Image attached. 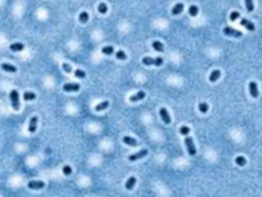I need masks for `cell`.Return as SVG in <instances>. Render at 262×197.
Instances as JSON below:
<instances>
[{
  "instance_id": "obj_9",
  "label": "cell",
  "mask_w": 262,
  "mask_h": 197,
  "mask_svg": "<svg viewBox=\"0 0 262 197\" xmlns=\"http://www.w3.org/2000/svg\"><path fill=\"white\" fill-rule=\"evenodd\" d=\"M63 88H64V90L68 91V92H70V91H78L79 89H80V84H78V83H67L63 86Z\"/></svg>"
},
{
  "instance_id": "obj_34",
  "label": "cell",
  "mask_w": 262,
  "mask_h": 197,
  "mask_svg": "<svg viewBox=\"0 0 262 197\" xmlns=\"http://www.w3.org/2000/svg\"><path fill=\"white\" fill-rule=\"evenodd\" d=\"M63 69H64L66 72H68V73H71V72L73 71V70H72V67L69 64H66V63L63 64Z\"/></svg>"
},
{
  "instance_id": "obj_14",
  "label": "cell",
  "mask_w": 262,
  "mask_h": 197,
  "mask_svg": "<svg viewBox=\"0 0 262 197\" xmlns=\"http://www.w3.org/2000/svg\"><path fill=\"white\" fill-rule=\"evenodd\" d=\"M1 69L5 72H10V73L17 72V68H15V66H12V65H10V64H6V63H3V64L1 65Z\"/></svg>"
},
{
  "instance_id": "obj_10",
  "label": "cell",
  "mask_w": 262,
  "mask_h": 197,
  "mask_svg": "<svg viewBox=\"0 0 262 197\" xmlns=\"http://www.w3.org/2000/svg\"><path fill=\"white\" fill-rule=\"evenodd\" d=\"M145 92L143 90H139L138 92H136L135 94H132V96H130L129 100L130 102H132V103H134V102H138V101H141L142 98H145Z\"/></svg>"
},
{
  "instance_id": "obj_30",
  "label": "cell",
  "mask_w": 262,
  "mask_h": 197,
  "mask_svg": "<svg viewBox=\"0 0 262 197\" xmlns=\"http://www.w3.org/2000/svg\"><path fill=\"white\" fill-rule=\"evenodd\" d=\"M98 11L101 12V13H103V15L107 13V11H108V6H107V4L101 3V4L98 5Z\"/></svg>"
},
{
  "instance_id": "obj_22",
  "label": "cell",
  "mask_w": 262,
  "mask_h": 197,
  "mask_svg": "<svg viewBox=\"0 0 262 197\" xmlns=\"http://www.w3.org/2000/svg\"><path fill=\"white\" fill-rule=\"evenodd\" d=\"M88 20H89V15L86 11H82L80 15H79V21H80L81 23L85 24V23L88 22Z\"/></svg>"
},
{
  "instance_id": "obj_24",
  "label": "cell",
  "mask_w": 262,
  "mask_h": 197,
  "mask_svg": "<svg viewBox=\"0 0 262 197\" xmlns=\"http://www.w3.org/2000/svg\"><path fill=\"white\" fill-rule=\"evenodd\" d=\"M235 163L238 165H240V166H244L247 163V160H246V158L244 156H238V157L235 158Z\"/></svg>"
},
{
  "instance_id": "obj_32",
  "label": "cell",
  "mask_w": 262,
  "mask_h": 197,
  "mask_svg": "<svg viewBox=\"0 0 262 197\" xmlns=\"http://www.w3.org/2000/svg\"><path fill=\"white\" fill-rule=\"evenodd\" d=\"M239 17H240V12L239 11H233L231 13H230L229 19H230L231 22H235L237 19H239Z\"/></svg>"
},
{
  "instance_id": "obj_8",
  "label": "cell",
  "mask_w": 262,
  "mask_h": 197,
  "mask_svg": "<svg viewBox=\"0 0 262 197\" xmlns=\"http://www.w3.org/2000/svg\"><path fill=\"white\" fill-rule=\"evenodd\" d=\"M45 186V183L42 182V181H30L28 183V187L30 189H34V190H38L41 189Z\"/></svg>"
},
{
  "instance_id": "obj_2",
  "label": "cell",
  "mask_w": 262,
  "mask_h": 197,
  "mask_svg": "<svg viewBox=\"0 0 262 197\" xmlns=\"http://www.w3.org/2000/svg\"><path fill=\"white\" fill-rule=\"evenodd\" d=\"M10 101H11L13 110H20V96H19V92L15 89H12L10 92Z\"/></svg>"
},
{
  "instance_id": "obj_25",
  "label": "cell",
  "mask_w": 262,
  "mask_h": 197,
  "mask_svg": "<svg viewBox=\"0 0 262 197\" xmlns=\"http://www.w3.org/2000/svg\"><path fill=\"white\" fill-rule=\"evenodd\" d=\"M101 52H103V54L110 56V54H114V47L113 46H110V45H109V46H105V47H103Z\"/></svg>"
},
{
  "instance_id": "obj_7",
  "label": "cell",
  "mask_w": 262,
  "mask_h": 197,
  "mask_svg": "<svg viewBox=\"0 0 262 197\" xmlns=\"http://www.w3.org/2000/svg\"><path fill=\"white\" fill-rule=\"evenodd\" d=\"M249 90H250V94L253 96L254 98H258L259 96V91H258V86L257 83L255 81H251L249 83Z\"/></svg>"
},
{
  "instance_id": "obj_33",
  "label": "cell",
  "mask_w": 262,
  "mask_h": 197,
  "mask_svg": "<svg viewBox=\"0 0 262 197\" xmlns=\"http://www.w3.org/2000/svg\"><path fill=\"white\" fill-rule=\"evenodd\" d=\"M63 172L66 176H70L72 174V168L70 165H65L64 168H63Z\"/></svg>"
},
{
  "instance_id": "obj_21",
  "label": "cell",
  "mask_w": 262,
  "mask_h": 197,
  "mask_svg": "<svg viewBox=\"0 0 262 197\" xmlns=\"http://www.w3.org/2000/svg\"><path fill=\"white\" fill-rule=\"evenodd\" d=\"M23 96H24L25 101H33V100L36 98V94L32 92V91H26Z\"/></svg>"
},
{
  "instance_id": "obj_13",
  "label": "cell",
  "mask_w": 262,
  "mask_h": 197,
  "mask_svg": "<svg viewBox=\"0 0 262 197\" xmlns=\"http://www.w3.org/2000/svg\"><path fill=\"white\" fill-rule=\"evenodd\" d=\"M183 8H184V5L183 3H177L176 5H174L173 8H172V15H180L182 11H183Z\"/></svg>"
},
{
  "instance_id": "obj_15",
  "label": "cell",
  "mask_w": 262,
  "mask_h": 197,
  "mask_svg": "<svg viewBox=\"0 0 262 197\" xmlns=\"http://www.w3.org/2000/svg\"><path fill=\"white\" fill-rule=\"evenodd\" d=\"M220 76H221V72L219 71V70H214V71H212V73L210 74L209 79H210L211 82H215L220 78Z\"/></svg>"
},
{
  "instance_id": "obj_23",
  "label": "cell",
  "mask_w": 262,
  "mask_h": 197,
  "mask_svg": "<svg viewBox=\"0 0 262 197\" xmlns=\"http://www.w3.org/2000/svg\"><path fill=\"white\" fill-rule=\"evenodd\" d=\"M189 13L191 15V17H196V15H198V13H199L198 6H196V5H191L189 8Z\"/></svg>"
},
{
  "instance_id": "obj_31",
  "label": "cell",
  "mask_w": 262,
  "mask_h": 197,
  "mask_svg": "<svg viewBox=\"0 0 262 197\" xmlns=\"http://www.w3.org/2000/svg\"><path fill=\"white\" fill-rule=\"evenodd\" d=\"M74 74H75V76L78 77V78H84V77L86 76V74L84 71H82V70L80 69H77L74 71Z\"/></svg>"
},
{
  "instance_id": "obj_16",
  "label": "cell",
  "mask_w": 262,
  "mask_h": 197,
  "mask_svg": "<svg viewBox=\"0 0 262 197\" xmlns=\"http://www.w3.org/2000/svg\"><path fill=\"white\" fill-rule=\"evenodd\" d=\"M123 142L126 144V145H129V146H133V147H135V146L138 145V143H137V141L135 140V139L131 138V137H124L123 138Z\"/></svg>"
},
{
  "instance_id": "obj_27",
  "label": "cell",
  "mask_w": 262,
  "mask_h": 197,
  "mask_svg": "<svg viewBox=\"0 0 262 197\" xmlns=\"http://www.w3.org/2000/svg\"><path fill=\"white\" fill-rule=\"evenodd\" d=\"M116 58H117L118 60H121V61H124V60H126V58H127V56H126L125 52H123V50H118V52H116Z\"/></svg>"
},
{
  "instance_id": "obj_26",
  "label": "cell",
  "mask_w": 262,
  "mask_h": 197,
  "mask_svg": "<svg viewBox=\"0 0 262 197\" xmlns=\"http://www.w3.org/2000/svg\"><path fill=\"white\" fill-rule=\"evenodd\" d=\"M199 110L202 113H207L209 110V106L207 105V103H200L199 104Z\"/></svg>"
},
{
  "instance_id": "obj_11",
  "label": "cell",
  "mask_w": 262,
  "mask_h": 197,
  "mask_svg": "<svg viewBox=\"0 0 262 197\" xmlns=\"http://www.w3.org/2000/svg\"><path fill=\"white\" fill-rule=\"evenodd\" d=\"M37 123H38V117L37 116H34L31 118L29 123V131L31 133H34L36 131V128H37Z\"/></svg>"
},
{
  "instance_id": "obj_20",
  "label": "cell",
  "mask_w": 262,
  "mask_h": 197,
  "mask_svg": "<svg viewBox=\"0 0 262 197\" xmlns=\"http://www.w3.org/2000/svg\"><path fill=\"white\" fill-rule=\"evenodd\" d=\"M109 105H110V103H109L108 101L101 102V104H98V105H96V106H95V111L99 112V111L105 110V109H107V108L109 107Z\"/></svg>"
},
{
  "instance_id": "obj_29",
  "label": "cell",
  "mask_w": 262,
  "mask_h": 197,
  "mask_svg": "<svg viewBox=\"0 0 262 197\" xmlns=\"http://www.w3.org/2000/svg\"><path fill=\"white\" fill-rule=\"evenodd\" d=\"M179 131H180V133L183 135H187L189 133V131H191V128L189 127V126H185V125H182L181 127L179 128Z\"/></svg>"
},
{
  "instance_id": "obj_28",
  "label": "cell",
  "mask_w": 262,
  "mask_h": 197,
  "mask_svg": "<svg viewBox=\"0 0 262 197\" xmlns=\"http://www.w3.org/2000/svg\"><path fill=\"white\" fill-rule=\"evenodd\" d=\"M246 2V7H247V10L249 12L253 11L254 10V4H253V0H245Z\"/></svg>"
},
{
  "instance_id": "obj_5",
  "label": "cell",
  "mask_w": 262,
  "mask_h": 197,
  "mask_svg": "<svg viewBox=\"0 0 262 197\" xmlns=\"http://www.w3.org/2000/svg\"><path fill=\"white\" fill-rule=\"evenodd\" d=\"M147 153H149L147 149H141V150L138 151V152L135 153V154H131L128 158H129L130 161H135V160H138V159H140V158L147 156Z\"/></svg>"
},
{
  "instance_id": "obj_4",
  "label": "cell",
  "mask_w": 262,
  "mask_h": 197,
  "mask_svg": "<svg viewBox=\"0 0 262 197\" xmlns=\"http://www.w3.org/2000/svg\"><path fill=\"white\" fill-rule=\"evenodd\" d=\"M223 33L225 35H227V36L237 37V38L243 36V33L241 32V31H239V30H237V29H233V28H231V27H225L223 29Z\"/></svg>"
},
{
  "instance_id": "obj_19",
  "label": "cell",
  "mask_w": 262,
  "mask_h": 197,
  "mask_svg": "<svg viewBox=\"0 0 262 197\" xmlns=\"http://www.w3.org/2000/svg\"><path fill=\"white\" fill-rule=\"evenodd\" d=\"M153 47H154V49L155 50H157V52H164V45H163V43L160 41L153 42Z\"/></svg>"
},
{
  "instance_id": "obj_12",
  "label": "cell",
  "mask_w": 262,
  "mask_h": 197,
  "mask_svg": "<svg viewBox=\"0 0 262 197\" xmlns=\"http://www.w3.org/2000/svg\"><path fill=\"white\" fill-rule=\"evenodd\" d=\"M241 25L244 26V27H245L247 30H249V31H254L255 30V25L253 24L251 21L247 20V19H242V20H241Z\"/></svg>"
},
{
  "instance_id": "obj_6",
  "label": "cell",
  "mask_w": 262,
  "mask_h": 197,
  "mask_svg": "<svg viewBox=\"0 0 262 197\" xmlns=\"http://www.w3.org/2000/svg\"><path fill=\"white\" fill-rule=\"evenodd\" d=\"M160 116H161L162 120L164 121L165 124H170L171 123V117H170L169 112L167 111V109L165 108L160 109Z\"/></svg>"
},
{
  "instance_id": "obj_18",
  "label": "cell",
  "mask_w": 262,
  "mask_h": 197,
  "mask_svg": "<svg viewBox=\"0 0 262 197\" xmlns=\"http://www.w3.org/2000/svg\"><path fill=\"white\" fill-rule=\"evenodd\" d=\"M24 47L25 45L23 43H21V42H15V43H12L10 45V49H11L12 52H21V50L24 49Z\"/></svg>"
},
{
  "instance_id": "obj_1",
  "label": "cell",
  "mask_w": 262,
  "mask_h": 197,
  "mask_svg": "<svg viewBox=\"0 0 262 197\" xmlns=\"http://www.w3.org/2000/svg\"><path fill=\"white\" fill-rule=\"evenodd\" d=\"M163 59L160 57L158 58H151V57H145L142 59V64L147 65V66H151V65H154V66L160 67L163 64Z\"/></svg>"
},
{
  "instance_id": "obj_17",
  "label": "cell",
  "mask_w": 262,
  "mask_h": 197,
  "mask_svg": "<svg viewBox=\"0 0 262 197\" xmlns=\"http://www.w3.org/2000/svg\"><path fill=\"white\" fill-rule=\"evenodd\" d=\"M135 184H136V178H135V177H130L129 179L127 180V182H126V184H125L126 189L131 190L133 187H134Z\"/></svg>"
},
{
  "instance_id": "obj_3",
  "label": "cell",
  "mask_w": 262,
  "mask_h": 197,
  "mask_svg": "<svg viewBox=\"0 0 262 197\" xmlns=\"http://www.w3.org/2000/svg\"><path fill=\"white\" fill-rule=\"evenodd\" d=\"M184 143H185V145H186V148H187V151H189V155H191V156L196 155L197 150H196V147H195L193 139L187 137V138H185V140H184Z\"/></svg>"
}]
</instances>
